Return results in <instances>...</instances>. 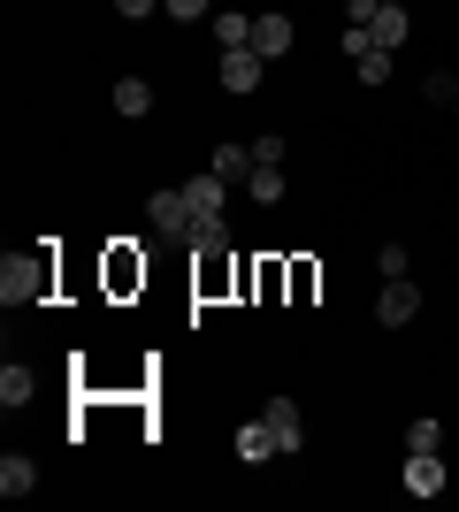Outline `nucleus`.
I'll return each mask as SVG.
<instances>
[{
	"mask_svg": "<svg viewBox=\"0 0 459 512\" xmlns=\"http://www.w3.org/2000/svg\"><path fill=\"white\" fill-rule=\"evenodd\" d=\"M406 451H444V428L421 413V421H406Z\"/></svg>",
	"mask_w": 459,
	"mask_h": 512,
	"instance_id": "a211bd4d",
	"label": "nucleus"
},
{
	"mask_svg": "<svg viewBox=\"0 0 459 512\" xmlns=\"http://www.w3.org/2000/svg\"><path fill=\"white\" fill-rule=\"evenodd\" d=\"M368 31H375V46H383V54H398V46H406V31H414V16H406V8H375Z\"/></svg>",
	"mask_w": 459,
	"mask_h": 512,
	"instance_id": "1a4fd4ad",
	"label": "nucleus"
},
{
	"mask_svg": "<svg viewBox=\"0 0 459 512\" xmlns=\"http://www.w3.org/2000/svg\"><path fill=\"white\" fill-rule=\"evenodd\" d=\"M245 192L261 199V207H276V199H284L291 184H284V169H253V184H245Z\"/></svg>",
	"mask_w": 459,
	"mask_h": 512,
	"instance_id": "f3484780",
	"label": "nucleus"
},
{
	"mask_svg": "<svg viewBox=\"0 0 459 512\" xmlns=\"http://www.w3.org/2000/svg\"><path fill=\"white\" fill-rule=\"evenodd\" d=\"M253 169H284V138H253Z\"/></svg>",
	"mask_w": 459,
	"mask_h": 512,
	"instance_id": "aec40b11",
	"label": "nucleus"
},
{
	"mask_svg": "<svg viewBox=\"0 0 459 512\" xmlns=\"http://www.w3.org/2000/svg\"><path fill=\"white\" fill-rule=\"evenodd\" d=\"M192 245L199 253H222V245H230V222H222V214H192Z\"/></svg>",
	"mask_w": 459,
	"mask_h": 512,
	"instance_id": "2eb2a0df",
	"label": "nucleus"
},
{
	"mask_svg": "<svg viewBox=\"0 0 459 512\" xmlns=\"http://www.w3.org/2000/svg\"><path fill=\"white\" fill-rule=\"evenodd\" d=\"M414 314H421V291L406 276H391V283H383V299H375V321H383V329H406Z\"/></svg>",
	"mask_w": 459,
	"mask_h": 512,
	"instance_id": "20e7f679",
	"label": "nucleus"
},
{
	"mask_svg": "<svg viewBox=\"0 0 459 512\" xmlns=\"http://www.w3.org/2000/svg\"><path fill=\"white\" fill-rule=\"evenodd\" d=\"M153 107V85L146 77H123V85H115V115H146Z\"/></svg>",
	"mask_w": 459,
	"mask_h": 512,
	"instance_id": "dca6fc26",
	"label": "nucleus"
},
{
	"mask_svg": "<svg viewBox=\"0 0 459 512\" xmlns=\"http://www.w3.org/2000/svg\"><path fill=\"white\" fill-rule=\"evenodd\" d=\"M276 451H284V444H276V428H268V421L238 428V459H253V467H261V459H276Z\"/></svg>",
	"mask_w": 459,
	"mask_h": 512,
	"instance_id": "4468645a",
	"label": "nucleus"
},
{
	"mask_svg": "<svg viewBox=\"0 0 459 512\" xmlns=\"http://www.w3.org/2000/svg\"><path fill=\"white\" fill-rule=\"evenodd\" d=\"M398 482H406V497H444V451H406Z\"/></svg>",
	"mask_w": 459,
	"mask_h": 512,
	"instance_id": "7ed1b4c3",
	"label": "nucleus"
},
{
	"mask_svg": "<svg viewBox=\"0 0 459 512\" xmlns=\"http://www.w3.org/2000/svg\"><path fill=\"white\" fill-rule=\"evenodd\" d=\"M421 92H429L437 107H452L459 100V77H452V69H429V85H421Z\"/></svg>",
	"mask_w": 459,
	"mask_h": 512,
	"instance_id": "6ab92c4d",
	"label": "nucleus"
},
{
	"mask_svg": "<svg viewBox=\"0 0 459 512\" xmlns=\"http://www.w3.org/2000/svg\"><path fill=\"white\" fill-rule=\"evenodd\" d=\"M352 69H360V85H383V77H391V54H360Z\"/></svg>",
	"mask_w": 459,
	"mask_h": 512,
	"instance_id": "412c9836",
	"label": "nucleus"
},
{
	"mask_svg": "<svg viewBox=\"0 0 459 512\" xmlns=\"http://www.w3.org/2000/svg\"><path fill=\"white\" fill-rule=\"evenodd\" d=\"M375 268H383V283L406 276V245H383V253H375Z\"/></svg>",
	"mask_w": 459,
	"mask_h": 512,
	"instance_id": "4be33fe9",
	"label": "nucleus"
},
{
	"mask_svg": "<svg viewBox=\"0 0 459 512\" xmlns=\"http://www.w3.org/2000/svg\"><path fill=\"white\" fill-rule=\"evenodd\" d=\"M375 8H406V0H375Z\"/></svg>",
	"mask_w": 459,
	"mask_h": 512,
	"instance_id": "393cba45",
	"label": "nucleus"
},
{
	"mask_svg": "<svg viewBox=\"0 0 459 512\" xmlns=\"http://www.w3.org/2000/svg\"><path fill=\"white\" fill-rule=\"evenodd\" d=\"M146 222L161 237H176V245H192V199H184V184H176V192H153L146 199Z\"/></svg>",
	"mask_w": 459,
	"mask_h": 512,
	"instance_id": "f03ea898",
	"label": "nucleus"
},
{
	"mask_svg": "<svg viewBox=\"0 0 459 512\" xmlns=\"http://www.w3.org/2000/svg\"><path fill=\"white\" fill-rule=\"evenodd\" d=\"M291 39H299V23H291V16H253V54H261V62L291 54Z\"/></svg>",
	"mask_w": 459,
	"mask_h": 512,
	"instance_id": "39448f33",
	"label": "nucleus"
},
{
	"mask_svg": "<svg viewBox=\"0 0 459 512\" xmlns=\"http://www.w3.org/2000/svg\"><path fill=\"white\" fill-rule=\"evenodd\" d=\"M215 46H222V54L253 46V16H245V8H215Z\"/></svg>",
	"mask_w": 459,
	"mask_h": 512,
	"instance_id": "9d476101",
	"label": "nucleus"
},
{
	"mask_svg": "<svg viewBox=\"0 0 459 512\" xmlns=\"http://www.w3.org/2000/svg\"><path fill=\"white\" fill-rule=\"evenodd\" d=\"M161 8H169V16H184V23H199V8H207V0H161Z\"/></svg>",
	"mask_w": 459,
	"mask_h": 512,
	"instance_id": "b1692460",
	"label": "nucleus"
},
{
	"mask_svg": "<svg viewBox=\"0 0 459 512\" xmlns=\"http://www.w3.org/2000/svg\"><path fill=\"white\" fill-rule=\"evenodd\" d=\"M222 92H261V54H253V46L222 54Z\"/></svg>",
	"mask_w": 459,
	"mask_h": 512,
	"instance_id": "423d86ee",
	"label": "nucleus"
},
{
	"mask_svg": "<svg viewBox=\"0 0 459 512\" xmlns=\"http://www.w3.org/2000/svg\"><path fill=\"white\" fill-rule=\"evenodd\" d=\"M207 169H215L222 184H253V146H238V138H222V146H215V161H207Z\"/></svg>",
	"mask_w": 459,
	"mask_h": 512,
	"instance_id": "0eeeda50",
	"label": "nucleus"
},
{
	"mask_svg": "<svg viewBox=\"0 0 459 512\" xmlns=\"http://www.w3.org/2000/svg\"><path fill=\"white\" fill-rule=\"evenodd\" d=\"M31 490H39V459L8 451V459H0V497H31Z\"/></svg>",
	"mask_w": 459,
	"mask_h": 512,
	"instance_id": "6e6552de",
	"label": "nucleus"
},
{
	"mask_svg": "<svg viewBox=\"0 0 459 512\" xmlns=\"http://www.w3.org/2000/svg\"><path fill=\"white\" fill-rule=\"evenodd\" d=\"M184 199H192V214H222V199H230V184H222V176L207 169V176H192V184H184Z\"/></svg>",
	"mask_w": 459,
	"mask_h": 512,
	"instance_id": "f8f14e48",
	"label": "nucleus"
},
{
	"mask_svg": "<svg viewBox=\"0 0 459 512\" xmlns=\"http://www.w3.org/2000/svg\"><path fill=\"white\" fill-rule=\"evenodd\" d=\"M31 390H39V375H31L23 360L0 367V406H31Z\"/></svg>",
	"mask_w": 459,
	"mask_h": 512,
	"instance_id": "ddd939ff",
	"label": "nucleus"
},
{
	"mask_svg": "<svg viewBox=\"0 0 459 512\" xmlns=\"http://www.w3.org/2000/svg\"><path fill=\"white\" fill-rule=\"evenodd\" d=\"M46 299V253H8L0 260V306H39Z\"/></svg>",
	"mask_w": 459,
	"mask_h": 512,
	"instance_id": "f257e3e1",
	"label": "nucleus"
},
{
	"mask_svg": "<svg viewBox=\"0 0 459 512\" xmlns=\"http://www.w3.org/2000/svg\"><path fill=\"white\" fill-rule=\"evenodd\" d=\"M115 16H131V23H146V16H161V0H115Z\"/></svg>",
	"mask_w": 459,
	"mask_h": 512,
	"instance_id": "5701e85b",
	"label": "nucleus"
},
{
	"mask_svg": "<svg viewBox=\"0 0 459 512\" xmlns=\"http://www.w3.org/2000/svg\"><path fill=\"white\" fill-rule=\"evenodd\" d=\"M268 428H276V444L284 451H299L306 444V428H299V406H291V398H268V413H261Z\"/></svg>",
	"mask_w": 459,
	"mask_h": 512,
	"instance_id": "9b49d317",
	"label": "nucleus"
}]
</instances>
